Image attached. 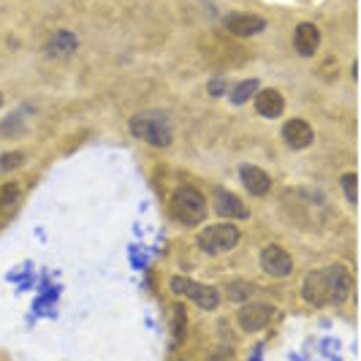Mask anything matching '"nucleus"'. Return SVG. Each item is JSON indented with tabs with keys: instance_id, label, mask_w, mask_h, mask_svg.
Returning <instances> with one entry per match:
<instances>
[{
	"instance_id": "nucleus-3",
	"label": "nucleus",
	"mask_w": 361,
	"mask_h": 361,
	"mask_svg": "<svg viewBox=\"0 0 361 361\" xmlns=\"http://www.w3.org/2000/svg\"><path fill=\"white\" fill-rule=\"evenodd\" d=\"M130 133L139 139V142H147L152 147H171L174 142V130H171V123L163 111H139L136 117H130Z\"/></svg>"
},
{
	"instance_id": "nucleus-14",
	"label": "nucleus",
	"mask_w": 361,
	"mask_h": 361,
	"mask_svg": "<svg viewBox=\"0 0 361 361\" xmlns=\"http://www.w3.org/2000/svg\"><path fill=\"white\" fill-rule=\"evenodd\" d=\"M76 47H79V38L73 36L71 30H54L47 41V54L49 57H68L76 52Z\"/></svg>"
},
{
	"instance_id": "nucleus-17",
	"label": "nucleus",
	"mask_w": 361,
	"mask_h": 361,
	"mask_svg": "<svg viewBox=\"0 0 361 361\" xmlns=\"http://www.w3.org/2000/svg\"><path fill=\"white\" fill-rule=\"evenodd\" d=\"M19 199V185L17 182H0V212L14 207Z\"/></svg>"
},
{
	"instance_id": "nucleus-16",
	"label": "nucleus",
	"mask_w": 361,
	"mask_h": 361,
	"mask_svg": "<svg viewBox=\"0 0 361 361\" xmlns=\"http://www.w3.org/2000/svg\"><path fill=\"white\" fill-rule=\"evenodd\" d=\"M255 290H258L255 283H247V280H234V283H228V286H226V296H228L231 302H253Z\"/></svg>"
},
{
	"instance_id": "nucleus-19",
	"label": "nucleus",
	"mask_w": 361,
	"mask_h": 361,
	"mask_svg": "<svg viewBox=\"0 0 361 361\" xmlns=\"http://www.w3.org/2000/svg\"><path fill=\"white\" fill-rule=\"evenodd\" d=\"M356 182H359V177H356V171H348V174H343L340 177V185H343L345 190V199H348V204L350 207H356Z\"/></svg>"
},
{
	"instance_id": "nucleus-10",
	"label": "nucleus",
	"mask_w": 361,
	"mask_h": 361,
	"mask_svg": "<svg viewBox=\"0 0 361 361\" xmlns=\"http://www.w3.org/2000/svg\"><path fill=\"white\" fill-rule=\"evenodd\" d=\"M253 106L258 111V117H264V120H277V117H283V111H286V98H283V92L274 90V87H264V90H258L253 95Z\"/></svg>"
},
{
	"instance_id": "nucleus-13",
	"label": "nucleus",
	"mask_w": 361,
	"mask_h": 361,
	"mask_svg": "<svg viewBox=\"0 0 361 361\" xmlns=\"http://www.w3.org/2000/svg\"><path fill=\"white\" fill-rule=\"evenodd\" d=\"M239 180L245 185V190L250 193V196H267L271 190V177L264 171V169H258V166H250V163H245L242 169H239Z\"/></svg>"
},
{
	"instance_id": "nucleus-11",
	"label": "nucleus",
	"mask_w": 361,
	"mask_h": 361,
	"mask_svg": "<svg viewBox=\"0 0 361 361\" xmlns=\"http://www.w3.org/2000/svg\"><path fill=\"white\" fill-rule=\"evenodd\" d=\"M280 136L286 139V145H288L290 149H307V147L315 142L312 126H310L307 120H299V117L288 120V123L283 126V130H280Z\"/></svg>"
},
{
	"instance_id": "nucleus-18",
	"label": "nucleus",
	"mask_w": 361,
	"mask_h": 361,
	"mask_svg": "<svg viewBox=\"0 0 361 361\" xmlns=\"http://www.w3.org/2000/svg\"><path fill=\"white\" fill-rule=\"evenodd\" d=\"M19 166H25V152L11 149V152H3L0 155V174H6L11 169H19Z\"/></svg>"
},
{
	"instance_id": "nucleus-5",
	"label": "nucleus",
	"mask_w": 361,
	"mask_h": 361,
	"mask_svg": "<svg viewBox=\"0 0 361 361\" xmlns=\"http://www.w3.org/2000/svg\"><path fill=\"white\" fill-rule=\"evenodd\" d=\"M169 288H171L174 296L188 299V302L199 305V307L207 310V312H212V310L220 307V290L212 288V286H204V283H199V280H190V277L174 274V277L169 280Z\"/></svg>"
},
{
	"instance_id": "nucleus-15",
	"label": "nucleus",
	"mask_w": 361,
	"mask_h": 361,
	"mask_svg": "<svg viewBox=\"0 0 361 361\" xmlns=\"http://www.w3.org/2000/svg\"><path fill=\"white\" fill-rule=\"evenodd\" d=\"M258 90H261V82H258V79H242L239 85L231 87V95H228V98H231L234 106H242V104L253 101V95Z\"/></svg>"
},
{
	"instance_id": "nucleus-9",
	"label": "nucleus",
	"mask_w": 361,
	"mask_h": 361,
	"mask_svg": "<svg viewBox=\"0 0 361 361\" xmlns=\"http://www.w3.org/2000/svg\"><path fill=\"white\" fill-rule=\"evenodd\" d=\"M261 269L267 271L269 277L283 280V277H290V271H293V258L280 245H267L261 250Z\"/></svg>"
},
{
	"instance_id": "nucleus-7",
	"label": "nucleus",
	"mask_w": 361,
	"mask_h": 361,
	"mask_svg": "<svg viewBox=\"0 0 361 361\" xmlns=\"http://www.w3.org/2000/svg\"><path fill=\"white\" fill-rule=\"evenodd\" d=\"M212 209H215L220 217H226V220H247L250 217V209H247V204L239 199L236 193L231 190H226V188H215L212 190Z\"/></svg>"
},
{
	"instance_id": "nucleus-6",
	"label": "nucleus",
	"mask_w": 361,
	"mask_h": 361,
	"mask_svg": "<svg viewBox=\"0 0 361 361\" xmlns=\"http://www.w3.org/2000/svg\"><path fill=\"white\" fill-rule=\"evenodd\" d=\"M274 312L277 310L271 305H264V302H245L242 310L236 312V324L245 334H258L274 321Z\"/></svg>"
},
{
	"instance_id": "nucleus-12",
	"label": "nucleus",
	"mask_w": 361,
	"mask_h": 361,
	"mask_svg": "<svg viewBox=\"0 0 361 361\" xmlns=\"http://www.w3.org/2000/svg\"><path fill=\"white\" fill-rule=\"evenodd\" d=\"M318 47H321V30H318V25L299 22L296 30H293V49H296V54L312 57V54H318Z\"/></svg>"
},
{
	"instance_id": "nucleus-2",
	"label": "nucleus",
	"mask_w": 361,
	"mask_h": 361,
	"mask_svg": "<svg viewBox=\"0 0 361 361\" xmlns=\"http://www.w3.org/2000/svg\"><path fill=\"white\" fill-rule=\"evenodd\" d=\"M207 199L204 193L196 190L193 185H182L171 193L169 199V215L174 217L180 226L185 228H193V226H201L207 220Z\"/></svg>"
},
{
	"instance_id": "nucleus-22",
	"label": "nucleus",
	"mask_w": 361,
	"mask_h": 361,
	"mask_svg": "<svg viewBox=\"0 0 361 361\" xmlns=\"http://www.w3.org/2000/svg\"><path fill=\"white\" fill-rule=\"evenodd\" d=\"M0 109H3V92H0Z\"/></svg>"
},
{
	"instance_id": "nucleus-21",
	"label": "nucleus",
	"mask_w": 361,
	"mask_h": 361,
	"mask_svg": "<svg viewBox=\"0 0 361 361\" xmlns=\"http://www.w3.org/2000/svg\"><path fill=\"white\" fill-rule=\"evenodd\" d=\"M207 92H209L212 98H220V95H226V82H223V79H212V82L207 85Z\"/></svg>"
},
{
	"instance_id": "nucleus-1",
	"label": "nucleus",
	"mask_w": 361,
	"mask_h": 361,
	"mask_svg": "<svg viewBox=\"0 0 361 361\" xmlns=\"http://www.w3.org/2000/svg\"><path fill=\"white\" fill-rule=\"evenodd\" d=\"M350 290H353V277L343 264L307 271L302 283V296L312 307H337L350 296Z\"/></svg>"
},
{
	"instance_id": "nucleus-23",
	"label": "nucleus",
	"mask_w": 361,
	"mask_h": 361,
	"mask_svg": "<svg viewBox=\"0 0 361 361\" xmlns=\"http://www.w3.org/2000/svg\"><path fill=\"white\" fill-rule=\"evenodd\" d=\"M177 361H180V359H177Z\"/></svg>"
},
{
	"instance_id": "nucleus-4",
	"label": "nucleus",
	"mask_w": 361,
	"mask_h": 361,
	"mask_svg": "<svg viewBox=\"0 0 361 361\" xmlns=\"http://www.w3.org/2000/svg\"><path fill=\"white\" fill-rule=\"evenodd\" d=\"M239 226H234L231 220H223V223H212V226H204L196 236V242H199V247L204 253L209 255H220V253H228V250H234L236 245H239Z\"/></svg>"
},
{
	"instance_id": "nucleus-20",
	"label": "nucleus",
	"mask_w": 361,
	"mask_h": 361,
	"mask_svg": "<svg viewBox=\"0 0 361 361\" xmlns=\"http://www.w3.org/2000/svg\"><path fill=\"white\" fill-rule=\"evenodd\" d=\"M185 340V310L174 307V345H180Z\"/></svg>"
},
{
	"instance_id": "nucleus-8",
	"label": "nucleus",
	"mask_w": 361,
	"mask_h": 361,
	"mask_svg": "<svg viewBox=\"0 0 361 361\" xmlns=\"http://www.w3.org/2000/svg\"><path fill=\"white\" fill-rule=\"evenodd\" d=\"M223 27L231 33V36L239 38H250V36H261L267 30V19L258 17V14H226L223 17Z\"/></svg>"
}]
</instances>
